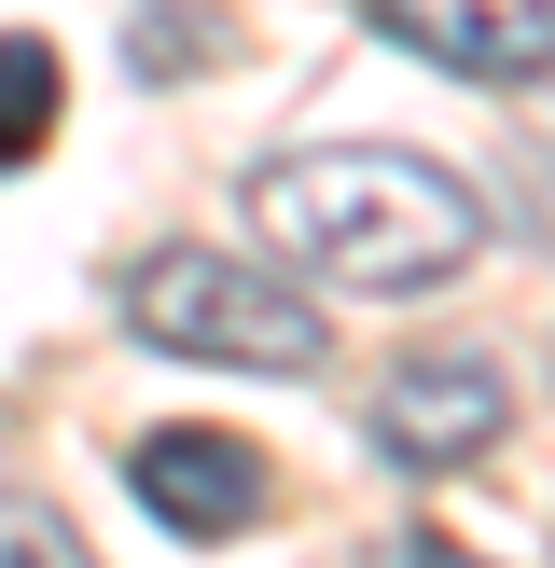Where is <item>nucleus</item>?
<instances>
[{
  "label": "nucleus",
  "instance_id": "9d476101",
  "mask_svg": "<svg viewBox=\"0 0 555 568\" xmlns=\"http://www.w3.org/2000/svg\"><path fill=\"white\" fill-rule=\"evenodd\" d=\"M375 568H486V555H444V541H389Z\"/></svg>",
  "mask_w": 555,
  "mask_h": 568
},
{
  "label": "nucleus",
  "instance_id": "6e6552de",
  "mask_svg": "<svg viewBox=\"0 0 555 568\" xmlns=\"http://www.w3.org/2000/svg\"><path fill=\"white\" fill-rule=\"evenodd\" d=\"M125 55H139L153 83H181L194 55H222V14H139V28H125Z\"/></svg>",
  "mask_w": 555,
  "mask_h": 568
},
{
  "label": "nucleus",
  "instance_id": "20e7f679",
  "mask_svg": "<svg viewBox=\"0 0 555 568\" xmlns=\"http://www.w3.org/2000/svg\"><path fill=\"white\" fill-rule=\"evenodd\" d=\"M125 486L153 499V527H181V541H250L264 499H278V471H264L250 430H194V416H181V430H139Z\"/></svg>",
  "mask_w": 555,
  "mask_h": 568
},
{
  "label": "nucleus",
  "instance_id": "f257e3e1",
  "mask_svg": "<svg viewBox=\"0 0 555 568\" xmlns=\"http://www.w3.org/2000/svg\"><path fill=\"white\" fill-rule=\"evenodd\" d=\"M250 222L320 292H444L486 250V194L403 139H320V153L250 166Z\"/></svg>",
  "mask_w": 555,
  "mask_h": 568
},
{
  "label": "nucleus",
  "instance_id": "0eeeda50",
  "mask_svg": "<svg viewBox=\"0 0 555 568\" xmlns=\"http://www.w3.org/2000/svg\"><path fill=\"white\" fill-rule=\"evenodd\" d=\"M0 568H98V555L70 541V514H42V499L0 486Z\"/></svg>",
  "mask_w": 555,
  "mask_h": 568
},
{
  "label": "nucleus",
  "instance_id": "1a4fd4ad",
  "mask_svg": "<svg viewBox=\"0 0 555 568\" xmlns=\"http://www.w3.org/2000/svg\"><path fill=\"white\" fill-rule=\"evenodd\" d=\"M514 209L555 236V139H527V166H514Z\"/></svg>",
  "mask_w": 555,
  "mask_h": 568
},
{
  "label": "nucleus",
  "instance_id": "423d86ee",
  "mask_svg": "<svg viewBox=\"0 0 555 568\" xmlns=\"http://www.w3.org/2000/svg\"><path fill=\"white\" fill-rule=\"evenodd\" d=\"M42 139H56V42L0 28V166H28Z\"/></svg>",
  "mask_w": 555,
  "mask_h": 568
},
{
  "label": "nucleus",
  "instance_id": "7ed1b4c3",
  "mask_svg": "<svg viewBox=\"0 0 555 568\" xmlns=\"http://www.w3.org/2000/svg\"><path fill=\"white\" fill-rule=\"evenodd\" d=\"M514 430V375H500L486 347H416L375 375V403H361V444H375L389 471H458L486 458V444Z\"/></svg>",
  "mask_w": 555,
  "mask_h": 568
},
{
  "label": "nucleus",
  "instance_id": "39448f33",
  "mask_svg": "<svg viewBox=\"0 0 555 568\" xmlns=\"http://www.w3.org/2000/svg\"><path fill=\"white\" fill-rule=\"evenodd\" d=\"M375 28L458 83H542L555 70V0H375Z\"/></svg>",
  "mask_w": 555,
  "mask_h": 568
},
{
  "label": "nucleus",
  "instance_id": "f03ea898",
  "mask_svg": "<svg viewBox=\"0 0 555 568\" xmlns=\"http://www.w3.org/2000/svg\"><path fill=\"white\" fill-rule=\"evenodd\" d=\"M125 333L167 361H222V375H320L333 347L320 292H292V264H250V250H153L125 277Z\"/></svg>",
  "mask_w": 555,
  "mask_h": 568
}]
</instances>
